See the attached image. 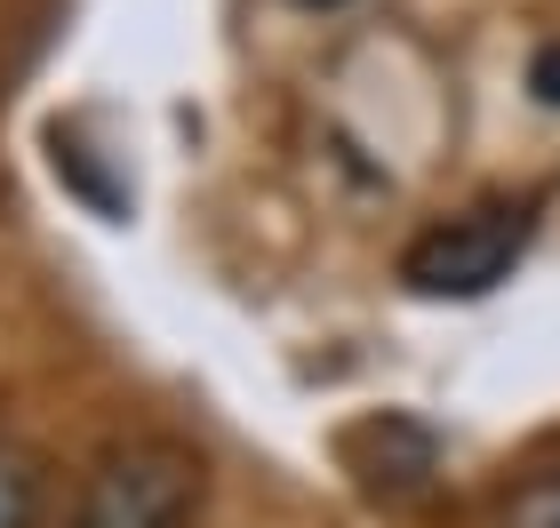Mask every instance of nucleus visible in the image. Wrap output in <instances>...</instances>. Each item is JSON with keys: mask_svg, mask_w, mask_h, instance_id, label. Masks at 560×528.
<instances>
[{"mask_svg": "<svg viewBox=\"0 0 560 528\" xmlns=\"http://www.w3.org/2000/svg\"><path fill=\"white\" fill-rule=\"evenodd\" d=\"M521 248H528V209L489 200V209H465V216L417 233L409 257H400V281L417 296H480L521 265Z\"/></svg>", "mask_w": 560, "mask_h": 528, "instance_id": "1", "label": "nucleus"}, {"mask_svg": "<svg viewBox=\"0 0 560 528\" xmlns=\"http://www.w3.org/2000/svg\"><path fill=\"white\" fill-rule=\"evenodd\" d=\"M192 505H200V465L168 441H137L105 457L72 528H185Z\"/></svg>", "mask_w": 560, "mask_h": 528, "instance_id": "2", "label": "nucleus"}, {"mask_svg": "<svg viewBox=\"0 0 560 528\" xmlns=\"http://www.w3.org/2000/svg\"><path fill=\"white\" fill-rule=\"evenodd\" d=\"M33 505H40V481L16 448H0V528H33Z\"/></svg>", "mask_w": 560, "mask_h": 528, "instance_id": "3", "label": "nucleus"}, {"mask_svg": "<svg viewBox=\"0 0 560 528\" xmlns=\"http://www.w3.org/2000/svg\"><path fill=\"white\" fill-rule=\"evenodd\" d=\"M504 528H560V481H537V489L513 505V520H504Z\"/></svg>", "mask_w": 560, "mask_h": 528, "instance_id": "4", "label": "nucleus"}, {"mask_svg": "<svg viewBox=\"0 0 560 528\" xmlns=\"http://www.w3.org/2000/svg\"><path fill=\"white\" fill-rule=\"evenodd\" d=\"M528 89H537L545 105H560V48H545V57L528 64Z\"/></svg>", "mask_w": 560, "mask_h": 528, "instance_id": "5", "label": "nucleus"}]
</instances>
